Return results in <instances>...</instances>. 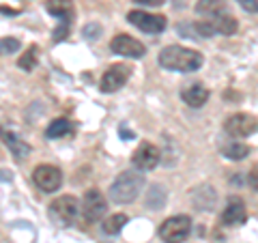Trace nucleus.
<instances>
[{
    "label": "nucleus",
    "mask_w": 258,
    "mask_h": 243,
    "mask_svg": "<svg viewBox=\"0 0 258 243\" xmlns=\"http://www.w3.org/2000/svg\"><path fill=\"white\" fill-rule=\"evenodd\" d=\"M247 220V209H245V202L241 200L239 196H232L228 198V202H226L224 211H222V224L224 226H241L245 224Z\"/></svg>",
    "instance_id": "12"
},
{
    "label": "nucleus",
    "mask_w": 258,
    "mask_h": 243,
    "mask_svg": "<svg viewBox=\"0 0 258 243\" xmlns=\"http://www.w3.org/2000/svg\"><path fill=\"white\" fill-rule=\"evenodd\" d=\"M181 99L187 103L189 108H203L209 99V88L205 84H198V82L187 84L181 91Z\"/></svg>",
    "instance_id": "14"
},
{
    "label": "nucleus",
    "mask_w": 258,
    "mask_h": 243,
    "mask_svg": "<svg viewBox=\"0 0 258 243\" xmlns=\"http://www.w3.org/2000/svg\"><path fill=\"white\" fill-rule=\"evenodd\" d=\"M32 181H35V185L41 192L54 194L62 185V172H60V168H56L52 164H41L32 170Z\"/></svg>",
    "instance_id": "7"
},
{
    "label": "nucleus",
    "mask_w": 258,
    "mask_h": 243,
    "mask_svg": "<svg viewBox=\"0 0 258 243\" xmlns=\"http://www.w3.org/2000/svg\"><path fill=\"white\" fill-rule=\"evenodd\" d=\"M247 185H249L252 190H256V192H258V164H256V166L247 172Z\"/></svg>",
    "instance_id": "27"
},
{
    "label": "nucleus",
    "mask_w": 258,
    "mask_h": 243,
    "mask_svg": "<svg viewBox=\"0 0 258 243\" xmlns=\"http://www.w3.org/2000/svg\"><path fill=\"white\" fill-rule=\"evenodd\" d=\"M164 205H166V190L157 183L151 185L147 192V207L153 209V211H159V209H164Z\"/></svg>",
    "instance_id": "21"
},
{
    "label": "nucleus",
    "mask_w": 258,
    "mask_h": 243,
    "mask_svg": "<svg viewBox=\"0 0 258 243\" xmlns=\"http://www.w3.org/2000/svg\"><path fill=\"white\" fill-rule=\"evenodd\" d=\"M127 222H129V217H127L125 213H112L110 217H106V220H103L101 232L108 234V237H116V234L127 226Z\"/></svg>",
    "instance_id": "19"
},
{
    "label": "nucleus",
    "mask_w": 258,
    "mask_h": 243,
    "mask_svg": "<svg viewBox=\"0 0 258 243\" xmlns=\"http://www.w3.org/2000/svg\"><path fill=\"white\" fill-rule=\"evenodd\" d=\"M239 7L247 13H258V0H237Z\"/></svg>",
    "instance_id": "26"
},
{
    "label": "nucleus",
    "mask_w": 258,
    "mask_h": 243,
    "mask_svg": "<svg viewBox=\"0 0 258 243\" xmlns=\"http://www.w3.org/2000/svg\"><path fill=\"white\" fill-rule=\"evenodd\" d=\"M215 200H217V192L207 183L191 192V205L200 209V211H211L215 207Z\"/></svg>",
    "instance_id": "15"
},
{
    "label": "nucleus",
    "mask_w": 258,
    "mask_h": 243,
    "mask_svg": "<svg viewBox=\"0 0 258 243\" xmlns=\"http://www.w3.org/2000/svg\"><path fill=\"white\" fill-rule=\"evenodd\" d=\"M82 215H84V220L88 224H95V222H99L103 215H106L108 211V202L106 198H103V194L93 188V190H86L84 192V198H82Z\"/></svg>",
    "instance_id": "8"
},
{
    "label": "nucleus",
    "mask_w": 258,
    "mask_h": 243,
    "mask_svg": "<svg viewBox=\"0 0 258 243\" xmlns=\"http://www.w3.org/2000/svg\"><path fill=\"white\" fill-rule=\"evenodd\" d=\"M159 67H164L166 71H174V74H194L203 67L205 56L191 50V47L183 45H166L164 50L157 54Z\"/></svg>",
    "instance_id": "1"
},
{
    "label": "nucleus",
    "mask_w": 258,
    "mask_h": 243,
    "mask_svg": "<svg viewBox=\"0 0 258 243\" xmlns=\"http://www.w3.org/2000/svg\"><path fill=\"white\" fill-rule=\"evenodd\" d=\"M127 22L136 26L138 30L142 32H149V35H159V32H164L166 26H168V20L164 15H157V13H149V11H129L127 13Z\"/></svg>",
    "instance_id": "6"
},
{
    "label": "nucleus",
    "mask_w": 258,
    "mask_h": 243,
    "mask_svg": "<svg viewBox=\"0 0 258 243\" xmlns=\"http://www.w3.org/2000/svg\"><path fill=\"white\" fill-rule=\"evenodd\" d=\"M129 74H132V69H129L127 65H123V63L112 65V67L106 69V74L101 76L99 88L103 93H116V91H120V88L127 84Z\"/></svg>",
    "instance_id": "10"
},
{
    "label": "nucleus",
    "mask_w": 258,
    "mask_h": 243,
    "mask_svg": "<svg viewBox=\"0 0 258 243\" xmlns=\"http://www.w3.org/2000/svg\"><path fill=\"white\" fill-rule=\"evenodd\" d=\"M82 213V205L76 196H58L50 202V215L58 226H74Z\"/></svg>",
    "instance_id": "3"
},
{
    "label": "nucleus",
    "mask_w": 258,
    "mask_h": 243,
    "mask_svg": "<svg viewBox=\"0 0 258 243\" xmlns=\"http://www.w3.org/2000/svg\"><path fill=\"white\" fill-rule=\"evenodd\" d=\"M144 190V176L138 170H123L110 185V198L116 205H129Z\"/></svg>",
    "instance_id": "2"
},
{
    "label": "nucleus",
    "mask_w": 258,
    "mask_h": 243,
    "mask_svg": "<svg viewBox=\"0 0 258 243\" xmlns=\"http://www.w3.org/2000/svg\"><path fill=\"white\" fill-rule=\"evenodd\" d=\"M37 50L35 47H30V50L24 54V56H20V60H18V67L20 69H24V71H32L37 67V54H35Z\"/></svg>",
    "instance_id": "23"
},
{
    "label": "nucleus",
    "mask_w": 258,
    "mask_h": 243,
    "mask_svg": "<svg viewBox=\"0 0 258 243\" xmlns=\"http://www.w3.org/2000/svg\"><path fill=\"white\" fill-rule=\"evenodd\" d=\"M67 32H69V24H62V22H60V26L54 30V41H56V43L62 41V39L67 37Z\"/></svg>",
    "instance_id": "28"
},
{
    "label": "nucleus",
    "mask_w": 258,
    "mask_h": 243,
    "mask_svg": "<svg viewBox=\"0 0 258 243\" xmlns=\"http://www.w3.org/2000/svg\"><path fill=\"white\" fill-rule=\"evenodd\" d=\"M120 136L123 138H134V132H127L125 127H120Z\"/></svg>",
    "instance_id": "30"
},
{
    "label": "nucleus",
    "mask_w": 258,
    "mask_h": 243,
    "mask_svg": "<svg viewBox=\"0 0 258 243\" xmlns=\"http://www.w3.org/2000/svg\"><path fill=\"white\" fill-rule=\"evenodd\" d=\"M99 35H101V26L99 24H88V26H84V37L86 39H99Z\"/></svg>",
    "instance_id": "25"
},
{
    "label": "nucleus",
    "mask_w": 258,
    "mask_h": 243,
    "mask_svg": "<svg viewBox=\"0 0 258 243\" xmlns=\"http://www.w3.org/2000/svg\"><path fill=\"white\" fill-rule=\"evenodd\" d=\"M209 26H211V32L213 35H235L239 24L237 20L232 18L228 13H220V15H213V18H209Z\"/></svg>",
    "instance_id": "16"
},
{
    "label": "nucleus",
    "mask_w": 258,
    "mask_h": 243,
    "mask_svg": "<svg viewBox=\"0 0 258 243\" xmlns=\"http://www.w3.org/2000/svg\"><path fill=\"white\" fill-rule=\"evenodd\" d=\"M159 161H161V151L151 142H142L132 157L134 170H138V172H149V170L159 166Z\"/></svg>",
    "instance_id": "9"
},
{
    "label": "nucleus",
    "mask_w": 258,
    "mask_h": 243,
    "mask_svg": "<svg viewBox=\"0 0 258 243\" xmlns=\"http://www.w3.org/2000/svg\"><path fill=\"white\" fill-rule=\"evenodd\" d=\"M136 5H142V7H161L166 0H134Z\"/></svg>",
    "instance_id": "29"
},
{
    "label": "nucleus",
    "mask_w": 258,
    "mask_h": 243,
    "mask_svg": "<svg viewBox=\"0 0 258 243\" xmlns=\"http://www.w3.org/2000/svg\"><path fill=\"white\" fill-rule=\"evenodd\" d=\"M71 134H74V123L69 118H54L45 129V136L50 140H58V138L71 136Z\"/></svg>",
    "instance_id": "18"
},
{
    "label": "nucleus",
    "mask_w": 258,
    "mask_h": 243,
    "mask_svg": "<svg viewBox=\"0 0 258 243\" xmlns=\"http://www.w3.org/2000/svg\"><path fill=\"white\" fill-rule=\"evenodd\" d=\"M0 140H3V144L11 151V155L18 161L26 159L30 155V144L26 140H22V138L15 132H11V129H7L3 125H0Z\"/></svg>",
    "instance_id": "13"
},
{
    "label": "nucleus",
    "mask_w": 258,
    "mask_h": 243,
    "mask_svg": "<svg viewBox=\"0 0 258 243\" xmlns=\"http://www.w3.org/2000/svg\"><path fill=\"white\" fill-rule=\"evenodd\" d=\"M224 7H226V0H198L196 3V13L213 18V15L224 13Z\"/></svg>",
    "instance_id": "22"
},
{
    "label": "nucleus",
    "mask_w": 258,
    "mask_h": 243,
    "mask_svg": "<svg viewBox=\"0 0 258 243\" xmlns=\"http://www.w3.org/2000/svg\"><path fill=\"white\" fill-rule=\"evenodd\" d=\"M45 11L58 18L62 24H71V20H74V3L71 0H47Z\"/></svg>",
    "instance_id": "17"
},
{
    "label": "nucleus",
    "mask_w": 258,
    "mask_h": 243,
    "mask_svg": "<svg viewBox=\"0 0 258 243\" xmlns=\"http://www.w3.org/2000/svg\"><path fill=\"white\" fill-rule=\"evenodd\" d=\"M222 155L226 159H230V161H241V159L249 157V147H247V144H243V142L230 140V142H226L222 147Z\"/></svg>",
    "instance_id": "20"
},
{
    "label": "nucleus",
    "mask_w": 258,
    "mask_h": 243,
    "mask_svg": "<svg viewBox=\"0 0 258 243\" xmlns=\"http://www.w3.org/2000/svg\"><path fill=\"white\" fill-rule=\"evenodd\" d=\"M20 47H22V43L18 41V39H13V37L0 39V52H3V54H15Z\"/></svg>",
    "instance_id": "24"
},
{
    "label": "nucleus",
    "mask_w": 258,
    "mask_h": 243,
    "mask_svg": "<svg viewBox=\"0 0 258 243\" xmlns=\"http://www.w3.org/2000/svg\"><path fill=\"white\" fill-rule=\"evenodd\" d=\"M110 50L114 54H118V56H127V58H134V60H140L142 56L147 54V47H144V43H140L138 39H134L129 35H123V32L112 39Z\"/></svg>",
    "instance_id": "11"
},
{
    "label": "nucleus",
    "mask_w": 258,
    "mask_h": 243,
    "mask_svg": "<svg viewBox=\"0 0 258 243\" xmlns=\"http://www.w3.org/2000/svg\"><path fill=\"white\" fill-rule=\"evenodd\" d=\"M189 234H191V220L187 215H172L159 226V237L164 243H183Z\"/></svg>",
    "instance_id": "4"
},
{
    "label": "nucleus",
    "mask_w": 258,
    "mask_h": 243,
    "mask_svg": "<svg viewBox=\"0 0 258 243\" xmlns=\"http://www.w3.org/2000/svg\"><path fill=\"white\" fill-rule=\"evenodd\" d=\"M224 132L230 138H247L258 132V118L247 114V112H237V114H230L224 120Z\"/></svg>",
    "instance_id": "5"
}]
</instances>
